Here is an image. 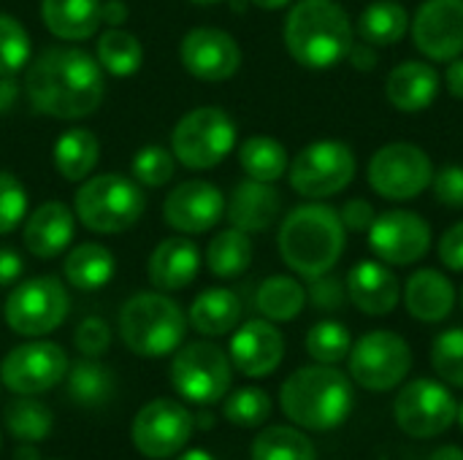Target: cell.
Segmentation results:
<instances>
[{"label": "cell", "instance_id": "obj_1", "mask_svg": "<svg viewBox=\"0 0 463 460\" xmlns=\"http://www.w3.org/2000/svg\"><path fill=\"white\" fill-rule=\"evenodd\" d=\"M24 92L38 114L73 122L100 108L106 76L100 62L84 49L49 46L27 65Z\"/></svg>", "mask_w": 463, "mask_h": 460}, {"label": "cell", "instance_id": "obj_2", "mask_svg": "<svg viewBox=\"0 0 463 460\" xmlns=\"http://www.w3.org/2000/svg\"><path fill=\"white\" fill-rule=\"evenodd\" d=\"M355 43L350 14L336 0H298L285 19L288 54L309 70H328L347 60Z\"/></svg>", "mask_w": 463, "mask_h": 460}, {"label": "cell", "instance_id": "obj_3", "mask_svg": "<svg viewBox=\"0 0 463 460\" xmlns=\"http://www.w3.org/2000/svg\"><path fill=\"white\" fill-rule=\"evenodd\" d=\"M277 244L288 268L304 279H315L339 263L347 230L336 209L326 203H304L282 220Z\"/></svg>", "mask_w": 463, "mask_h": 460}, {"label": "cell", "instance_id": "obj_4", "mask_svg": "<svg viewBox=\"0 0 463 460\" xmlns=\"http://www.w3.org/2000/svg\"><path fill=\"white\" fill-rule=\"evenodd\" d=\"M279 404L290 423L307 431H334L350 418L355 390L345 371L317 363L293 371L282 382Z\"/></svg>", "mask_w": 463, "mask_h": 460}, {"label": "cell", "instance_id": "obj_5", "mask_svg": "<svg viewBox=\"0 0 463 460\" xmlns=\"http://www.w3.org/2000/svg\"><path fill=\"white\" fill-rule=\"evenodd\" d=\"M187 333V317L163 293H138L119 312V336L141 358L171 355Z\"/></svg>", "mask_w": 463, "mask_h": 460}, {"label": "cell", "instance_id": "obj_6", "mask_svg": "<svg viewBox=\"0 0 463 460\" xmlns=\"http://www.w3.org/2000/svg\"><path fill=\"white\" fill-rule=\"evenodd\" d=\"M146 209L144 190L122 174L87 179L76 192V217L92 233H125Z\"/></svg>", "mask_w": 463, "mask_h": 460}, {"label": "cell", "instance_id": "obj_7", "mask_svg": "<svg viewBox=\"0 0 463 460\" xmlns=\"http://www.w3.org/2000/svg\"><path fill=\"white\" fill-rule=\"evenodd\" d=\"M236 146V125L217 106H201L187 111L174 133L171 152L190 171H209L220 165Z\"/></svg>", "mask_w": 463, "mask_h": 460}, {"label": "cell", "instance_id": "obj_8", "mask_svg": "<svg viewBox=\"0 0 463 460\" xmlns=\"http://www.w3.org/2000/svg\"><path fill=\"white\" fill-rule=\"evenodd\" d=\"M168 377L179 399L198 407H212L228 396L233 382V363L217 344L193 342L174 355Z\"/></svg>", "mask_w": 463, "mask_h": 460}, {"label": "cell", "instance_id": "obj_9", "mask_svg": "<svg viewBox=\"0 0 463 460\" xmlns=\"http://www.w3.org/2000/svg\"><path fill=\"white\" fill-rule=\"evenodd\" d=\"M350 380L372 393H388L399 388L412 371V350L407 339L393 331L364 333L347 355Z\"/></svg>", "mask_w": 463, "mask_h": 460}, {"label": "cell", "instance_id": "obj_10", "mask_svg": "<svg viewBox=\"0 0 463 460\" xmlns=\"http://www.w3.org/2000/svg\"><path fill=\"white\" fill-rule=\"evenodd\" d=\"M288 179L290 187L304 198H331L347 190L355 179V155L345 141H315L293 157Z\"/></svg>", "mask_w": 463, "mask_h": 460}, {"label": "cell", "instance_id": "obj_11", "mask_svg": "<svg viewBox=\"0 0 463 460\" xmlns=\"http://www.w3.org/2000/svg\"><path fill=\"white\" fill-rule=\"evenodd\" d=\"M372 190L385 201H412L434 179V163L426 149L410 141L380 146L366 168Z\"/></svg>", "mask_w": 463, "mask_h": 460}, {"label": "cell", "instance_id": "obj_12", "mask_svg": "<svg viewBox=\"0 0 463 460\" xmlns=\"http://www.w3.org/2000/svg\"><path fill=\"white\" fill-rule=\"evenodd\" d=\"M71 301L57 277H33L11 290L3 314L14 333L19 336H46L62 325Z\"/></svg>", "mask_w": 463, "mask_h": 460}, {"label": "cell", "instance_id": "obj_13", "mask_svg": "<svg viewBox=\"0 0 463 460\" xmlns=\"http://www.w3.org/2000/svg\"><path fill=\"white\" fill-rule=\"evenodd\" d=\"M458 401L437 380H412L393 401L396 426L412 439H434L456 423Z\"/></svg>", "mask_w": 463, "mask_h": 460}, {"label": "cell", "instance_id": "obj_14", "mask_svg": "<svg viewBox=\"0 0 463 460\" xmlns=\"http://www.w3.org/2000/svg\"><path fill=\"white\" fill-rule=\"evenodd\" d=\"M195 431V418L174 399H155L144 404L130 426L136 450L144 458L165 460L182 453Z\"/></svg>", "mask_w": 463, "mask_h": 460}, {"label": "cell", "instance_id": "obj_15", "mask_svg": "<svg viewBox=\"0 0 463 460\" xmlns=\"http://www.w3.org/2000/svg\"><path fill=\"white\" fill-rule=\"evenodd\" d=\"M68 374V355L54 342L14 347L0 366V382L16 396H38L57 388Z\"/></svg>", "mask_w": 463, "mask_h": 460}, {"label": "cell", "instance_id": "obj_16", "mask_svg": "<svg viewBox=\"0 0 463 460\" xmlns=\"http://www.w3.org/2000/svg\"><path fill=\"white\" fill-rule=\"evenodd\" d=\"M369 247L388 266H412L429 255L431 228L420 214L393 209L372 222Z\"/></svg>", "mask_w": 463, "mask_h": 460}, {"label": "cell", "instance_id": "obj_17", "mask_svg": "<svg viewBox=\"0 0 463 460\" xmlns=\"http://www.w3.org/2000/svg\"><path fill=\"white\" fill-rule=\"evenodd\" d=\"M412 41L431 62H450L463 54V0H426L412 22Z\"/></svg>", "mask_w": 463, "mask_h": 460}, {"label": "cell", "instance_id": "obj_18", "mask_svg": "<svg viewBox=\"0 0 463 460\" xmlns=\"http://www.w3.org/2000/svg\"><path fill=\"white\" fill-rule=\"evenodd\" d=\"M182 65L201 81H225L241 68V49L236 38L217 27H195L182 38Z\"/></svg>", "mask_w": 463, "mask_h": 460}, {"label": "cell", "instance_id": "obj_19", "mask_svg": "<svg viewBox=\"0 0 463 460\" xmlns=\"http://www.w3.org/2000/svg\"><path fill=\"white\" fill-rule=\"evenodd\" d=\"M225 214V195L220 187L203 179H187L176 184L163 203L165 222L179 233H206L212 230Z\"/></svg>", "mask_w": 463, "mask_h": 460}, {"label": "cell", "instance_id": "obj_20", "mask_svg": "<svg viewBox=\"0 0 463 460\" xmlns=\"http://www.w3.org/2000/svg\"><path fill=\"white\" fill-rule=\"evenodd\" d=\"M228 358L244 377H269L285 358V336L274 328L271 320H250L233 333Z\"/></svg>", "mask_w": 463, "mask_h": 460}, {"label": "cell", "instance_id": "obj_21", "mask_svg": "<svg viewBox=\"0 0 463 460\" xmlns=\"http://www.w3.org/2000/svg\"><path fill=\"white\" fill-rule=\"evenodd\" d=\"M347 298L369 317H385L399 306L402 285L383 260H361L347 274Z\"/></svg>", "mask_w": 463, "mask_h": 460}, {"label": "cell", "instance_id": "obj_22", "mask_svg": "<svg viewBox=\"0 0 463 460\" xmlns=\"http://www.w3.org/2000/svg\"><path fill=\"white\" fill-rule=\"evenodd\" d=\"M279 211H282L279 190L271 182H258V179H247L236 184L225 206L231 228H239L244 233L269 230L279 220Z\"/></svg>", "mask_w": 463, "mask_h": 460}, {"label": "cell", "instance_id": "obj_23", "mask_svg": "<svg viewBox=\"0 0 463 460\" xmlns=\"http://www.w3.org/2000/svg\"><path fill=\"white\" fill-rule=\"evenodd\" d=\"M442 87V76L431 62L423 60H407L399 62L388 79H385V95L393 108L404 114H418L429 108Z\"/></svg>", "mask_w": 463, "mask_h": 460}, {"label": "cell", "instance_id": "obj_24", "mask_svg": "<svg viewBox=\"0 0 463 460\" xmlns=\"http://www.w3.org/2000/svg\"><path fill=\"white\" fill-rule=\"evenodd\" d=\"M201 271V252L195 247V241L176 236V239H163L155 252L149 255V282L160 290V293H174V290H184L195 282Z\"/></svg>", "mask_w": 463, "mask_h": 460}, {"label": "cell", "instance_id": "obj_25", "mask_svg": "<svg viewBox=\"0 0 463 460\" xmlns=\"http://www.w3.org/2000/svg\"><path fill=\"white\" fill-rule=\"evenodd\" d=\"M73 230L76 225L71 209L60 201H46L24 220L22 239L30 255L49 260L68 249V244L73 241Z\"/></svg>", "mask_w": 463, "mask_h": 460}, {"label": "cell", "instance_id": "obj_26", "mask_svg": "<svg viewBox=\"0 0 463 460\" xmlns=\"http://www.w3.org/2000/svg\"><path fill=\"white\" fill-rule=\"evenodd\" d=\"M404 306L420 323H442L456 306V287L442 271L420 268L404 285Z\"/></svg>", "mask_w": 463, "mask_h": 460}, {"label": "cell", "instance_id": "obj_27", "mask_svg": "<svg viewBox=\"0 0 463 460\" xmlns=\"http://www.w3.org/2000/svg\"><path fill=\"white\" fill-rule=\"evenodd\" d=\"M41 19L62 41H87L103 24V0H41Z\"/></svg>", "mask_w": 463, "mask_h": 460}, {"label": "cell", "instance_id": "obj_28", "mask_svg": "<svg viewBox=\"0 0 463 460\" xmlns=\"http://www.w3.org/2000/svg\"><path fill=\"white\" fill-rule=\"evenodd\" d=\"M241 320V301L233 290L225 287H212L203 290L187 314V323L201 333V336H225L231 333Z\"/></svg>", "mask_w": 463, "mask_h": 460}, {"label": "cell", "instance_id": "obj_29", "mask_svg": "<svg viewBox=\"0 0 463 460\" xmlns=\"http://www.w3.org/2000/svg\"><path fill=\"white\" fill-rule=\"evenodd\" d=\"M114 255L109 247L103 244H79L68 252L62 271L68 285H73L76 290H100L114 279Z\"/></svg>", "mask_w": 463, "mask_h": 460}, {"label": "cell", "instance_id": "obj_30", "mask_svg": "<svg viewBox=\"0 0 463 460\" xmlns=\"http://www.w3.org/2000/svg\"><path fill=\"white\" fill-rule=\"evenodd\" d=\"M98 138L84 127H73L62 133L54 144V168L65 182H81L98 165Z\"/></svg>", "mask_w": 463, "mask_h": 460}, {"label": "cell", "instance_id": "obj_31", "mask_svg": "<svg viewBox=\"0 0 463 460\" xmlns=\"http://www.w3.org/2000/svg\"><path fill=\"white\" fill-rule=\"evenodd\" d=\"M410 30V14L396 0H377L358 16V35L372 46H393Z\"/></svg>", "mask_w": 463, "mask_h": 460}, {"label": "cell", "instance_id": "obj_32", "mask_svg": "<svg viewBox=\"0 0 463 460\" xmlns=\"http://www.w3.org/2000/svg\"><path fill=\"white\" fill-rule=\"evenodd\" d=\"M255 306L271 323H290V320H296L304 312L307 290H304V285L298 279L277 274V277H269L258 287Z\"/></svg>", "mask_w": 463, "mask_h": 460}, {"label": "cell", "instance_id": "obj_33", "mask_svg": "<svg viewBox=\"0 0 463 460\" xmlns=\"http://www.w3.org/2000/svg\"><path fill=\"white\" fill-rule=\"evenodd\" d=\"M239 163L244 168V174L250 179L258 182H277L288 174L290 168V157L288 149L271 138V136H252L239 146Z\"/></svg>", "mask_w": 463, "mask_h": 460}, {"label": "cell", "instance_id": "obj_34", "mask_svg": "<svg viewBox=\"0 0 463 460\" xmlns=\"http://www.w3.org/2000/svg\"><path fill=\"white\" fill-rule=\"evenodd\" d=\"M252 263V241L250 233L239 228H228L217 233L206 247V266L220 279L241 277Z\"/></svg>", "mask_w": 463, "mask_h": 460}, {"label": "cell", "instance_id": "obj_35", "mask_svg": "<svg viewBox=\"0 0 463 460\" xmlns=\"http://www.w3.org/2000/svg\"><path fill=\"white\" fill-rule=\"evenodd\" d=\"M68 396L84 409L103 407L114 396V374L95 358H84L68 371Z\"/></svg>", "mask_w": 463, "mask_h": 460}, {"label": "cell", "instance_id": "obj_36", "mask_svg": "<svg viewBox=\"0 0 463 460\" xmlns=\"http://www.w3.org/2000/svg\"><path fill=\"white\" fill-rule=\"evenodd\" d=\"M98 62L103 68V73L125 79L138 73L141 62H144V49L141 41L122 30V27H109L100 41H98Z\"/></svg>", "mask_w": 463, "mask_h": 460}, {"label": "cell", "instance_id": "obj_37", "mask_svg": "<svg viewBox=\"0 0 463 460\" xmlns=\"http://www.w3.org/2000/svg\"><path fill=\"white\" fill-rule=\"evenodd\" d=\"M252 460H317V453L298 428L269 426L252 442Z\"/></svg>", "mask_w": 463, "mask_h": 460}, {"label": "cell", "instance_id": "obj_38", "mask_svg": "<svg viewBox=\"0 0 463 460\" xmlns=\"http://www.w3.org/2000/svg\"><path fill=\"white\" fill-rule=\"evenodd\" d=\"M3 423L11 431V437L16 442H43L52 434L54 426V415L49 407H43L41 401H35L33 396H19L16 401H11L3 412Z\"/></svg>", "mask_w": 463, "mask_h": 460}, {"label": "cell", "instance_id": "obj_39", "mask_svg": "<svg viewBox=\"0 0 463 460\" xmlns=\"http://www.w3.org/2000/svg\"><path fill=\"white\" fill-rule=\"evenodd\" d=\"M350 347H353V336H350L347 325H342L336 320L315 323L307 333L309 358L317 363H326V366H336V363L347 361Z\"/></svg>", "mask_w": 463, "mask_h": 460}, {"label": "cell", "instance_id": "obj_40", "mask_svg": "<svg viewBox=\"0 0 463 460\" xmlns=\"http://www.w3.org/2000/svg\"><path fill=\"white\" fill-rule=\"evenodd\" d=\"M222 415L236 428H260L271 418V399L260 388H241L225 399Z\"/></svg>", "mask_w": 463, "mask_h": 460}, {"label": "cell", "instance_id": "obj_41", "mask_svg": "<svg viewBox=\"0 0 463 460\" xmlns=\"http://www.w3.org/2000/svg\"><path fill=\"white\" fill-rule=\"evenodd\" d=\"M431 366L442 382L463 388V328H450L434 339Z\"/></svg>", "mask_w": 463, "mask_h": 460}, {"label": "cell", "instance_id": "obj_42", "mask_svg": "<svg viewBox=\"0 0 463 460\" xmlns=\"http://www.w3.org/2000/svg\"><path fill=\"white\" fill-rule=\"evenodd\" d=\"M30 62V35L8 14H0V76H14Z\"/></svg>", "mask_w": 463, "mask_h": 460}, {"label": "cell", "instance_id": "obj_43", "mask_svg": "<svg viewBox=\"0 0 463 460\" xmlns=\"http://www.w3.org/2000/svg\"><path fill=\"white\" fill-rule=\"evenodd\" d=\"M176 171V157L165 146H144L133 157V179L144 187H163L174 179Z\"/></svg>", "mask_w": 463, "mask_h": 460}, {"label": "cell", "instance_id": "obj_44", "mask_svg": "<svg viewBox=\"0 0 463 460\" xmlns=\"http://www.w3.org/2000/svg\"><path fill=\"white\" fill-rule=\"evenodd\" d=\"M24 217H27V190L14 174L0 171V236L16 230Z\"/></svg>", "mask_w": 463, "mask_h": 460}, {"label": "cell", "instance_id": "obj_45", "mask_svg": "<svg viewBox=\"0 0 463 460\" xmlns=\"http://www.w3.org/2000/svg\"><path fill=\"white\" fill-rule=\"evenodd\" d=\"M73 342H76V350L84 358H100L111 347V328L100 317H87V320L79 323V328L73 333Z\"/></svg>", "mask_w": 463, "mask_h": 460}, {"label": "cell", "instance_id": "obj_46", "mask_svg": "<svg viewBox=\"0 0 463 460\" xmlns=\"http://www.w3.org/2000/svg\"><path fill=\"white\" fill-rule=\"evenodd\" d=\"M307 298L312 301L315 309H323V312H334V309H342L350 298H347V285L336 277L328 274H320L315 279H309V290H307Z\"/></svg>", "mask_w": 463, "mask_h": 460}, {"label": "cell", "instance_id": "obj_47", "mask_svg": "<svg viewBox=\"0 0 463 460\" xmlns=\"http://www.w3.org/2000/svg\"><path fill=\"white\" fill-rule=\"evenodd\" d=\"M431 187L442 206L463 209V165H445L434 171Z\"/></svg>", "mask_w": 463, "mask_h": 460}, {"label": "cell", "instance_id": "obj_48", "mask_svg": "<svg viewBox=\"0 0 463 460\" xmlns=\"http://www.w3.org/2000/svg\"><path fill=\"white\" fill-rule=\"evenodd\" d=\"M339 217H342L345 230H353V233H364V230H366V233H369L372 222L377 220V211H374V206H372L369 201L353 198V201H347V203L342 206Z\"/></svg>", "mask_w": 463, "mask_h": 460}, {"label": "cell", "instance_id": "obj_49", "mask_svg": "<svg viewBox=\"0 0 463 460\" xmlns=\"http://www.w3.org/2000/svg\"><path fill=\"white\" fill-rule=\"evenodd\" d=\"M437 252H439V260L445 263V268L463 271V220L442 233Z\"/></svg>", "mask_w": 463, "mask_h": 460}, {"label": "cell", "instance_id": "obj_50", "mask_svg": "<svg viewBox=\"0 0 463 460\" xmlns=\"http://www.w3.org/2000/svg\"><path fill=\"white\" fill-rule=\"evenodd\" d=\"M24 271V263L22 258L8 249V247H0V287H8V285H16L19 277Z\"/></svg>", "mask_w": 463, "mask_h": 460}, {"label": "cell", "instance_id": "obj_51", "mask_svg": "<svg viewBox=\"0 0 463 460\" xmlns=\"http://www.w3.org/2000/svg\"><path fill=\"white\" fill-rule=\"evenodd\" d=\"M377 46H372V43H353V49H350V54H347V60L358 68V70H372L374 65H377V52H374Z\"/></svg>", "mask_w": 463, "mask_h": 460}, {"label": "cell", "instance_id": "obj_52", "mask_svg": "<svg viewBox=\"0 0 463 460\" xmlns=\"http://www.w3.org/2000/svg\"><path fill=\"white\" fill-rule=\"evenodd\" d=\"M445 87L453 98L463 100V57L450 60V65L445 70Z\"/></svg>", "mask_w": 463, "mask_h": 460}, {"label": "cell", "instance_id": "obj_53", "mask_svg": "<svg viewBox=\"0 0 463 460\" xmlns=\"http://www.w3.org/2000/svg\"><path fill=\"white\" fill-rule=\"evenodd\" d=\"M125 19H128V8H125L122 0H109V3H103V22H106L109 27L122 24Z\"/></svg>", "mask_w": 463, "mask_h": 460}, {"label": "cell", "instance_id": "obj_54", "mask_svg": "<svg viewBox=\"0 0 463 460\" xmlns=\"http://www.w3.org/2000/svg\"><path fill=\"white\" fill-rule=\"evenodd\" d=\"M429 460H463V450L458 445H445V447L434 450Z\"/></svg>", "mask_w": 463, "mask_h": 460}, {"label": "cell", "instance_id": "obj_55", "mask_svg": "<svg viewBox=\"0 0 463 460\" xmlns=\"http://www.w3.org/2000/svg\"><path fill=\"white\" fill-rule=\"evenodd\" d=\"M252 3L263 11H279V8H288L293 0H252Z\"/></svg>", "mask_w": 463, "mask_h": 460}, {"label": "cell", "instance_id": "obj_56", "mask_svg": "<svg viewBox=\"0 0 463 460\" xmlns=\"http://www.w3.org/2000/svg\"><path fill=\"white\" fill-rule=\"evenodd\" d=\"M14 460H38V453H35V447H30V442H24L22 447H16Z\"/></svg>", "mask_w": 463, "mask_h": 460}, {"label": "cell", "instance_id": "obj_57", "mask_svg": "<svg viewBox=\"0 0 463 460\" xmlns=\"http://www.w3.org/2000/svg\"><path fill=\"white\" fill-rule=\"evenodd\" d=\"M176 460H214V455H209L206 450H187V453H182Z\"/></svg>", "mask_w": 463, "mask_h": 460}, {"label": "cell", "instance_id": "obj_58", "mask_svg": "<svg viewBox=\"0 0 463 460\" xmlns=\"http://www.w3.org/2000/svg\"><path fill=\"white\" fill-rule=\"evenodd\" d=\"M214 426V418L209 415V412H201V415H195V428H201V431H209Z\"/></svg>", "mask_w": 463, "mask_h": 460}, {"label": "cell", "instance_id": "obj_59", "mask_svg": "<svg viewBox=\"0 0 463 460\" xmlns=\"http://www.w3.org/2000/svg\"><path fill=\"white\" fill-rule=\"evenodd\" d=\"M190 3H195V5H214V3H222V0H190Z\"/></svg>", "mask_w": 463, "mask_h": 460}, {"label": "cell", "instance_id": "obj_60", "mask_svg": "<svg viewBox=\"0 0 463 460\" xmlns=\"http://www.w3.org/2000/svg\"><path fill=\"white\" fill-rule=\"evenodd\" d=\"M456 420H458V426H461V431H463V401L458 404V412H456Z\"/></svg>", "mask_w": 463, "mask_h": 460}, {"label": "cell", "instance_id": "obj_61", "mask_svg": "<svg viewBox=\"0 0 463 460\" xmlns=\"http://www.w3.org/2000/svg\"><path fill=\"white\" fill-rule=\"evenodd\" d=\"M461 304H463V287H461Z\"/></svg>", "mask_w": 463, "mask_h": 460}, {"label": "cell", "instance_id": "obj_62", "mask_svg": "<svg viewBox=\"0 0 463 460\" xmlns=\"http://www.w3.org/2000/svg\"><path fill=\"white\" fill-rule=\"evenodd\" d=\"M0 445H3V437H0Z\"/></svg>", "mask_w": 463, "mask_h": 460}]
</instances>
